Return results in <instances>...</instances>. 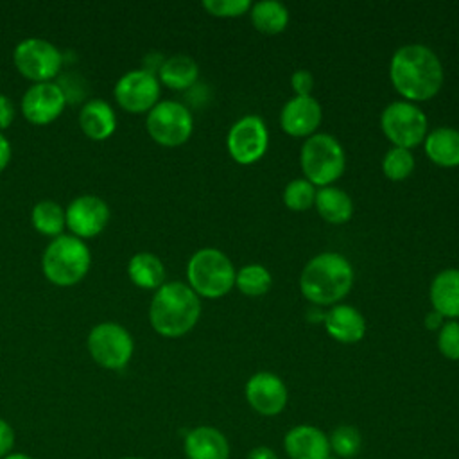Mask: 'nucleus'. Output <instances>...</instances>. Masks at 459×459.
I'll list each match as a JSON object with an SVG mask.
<instances>
[{"instance_id":"1","label":"nucleus","mask_w":459,"mask_h":459,"mask_svg":"<svg viewBox=\"0 0 459 459\" xmlns=\"http://www.w3.org/2000/svg\"><path fill=\"white\" fill-rule=\"evenodd\" d=\"M389 79L409 102L429 100L443 84V65L436 52L421 43L402 45L391 57Z\"/></svg>"},{"instance_id":"2","label":"nucleus","mask_w":459,"mask_h":459,"mask_svg":"<svg viewBox=\"0 0 459 459\" xmlns=\"http://www.w3.org/2000/svg\"><path fill=\"white\" fill-rule=\"evenodd\" d=\"M199 316V296L183 281H165L156 289L149 307L151 326L156 333L170 339L188 333Z\"/></svg>"},{"instance_id":"3","label":"nucleus","mask_w":459,"mask_h":459,"mask_svg":"<svg viewBox=\"0 0 459 459\" xmlns=\"http://www.w3.org/2000/svg\"><path fill=\"white\" fill-rule=\"evenodd\" d=\"M353 285V267L341 253H319L307 262L299 276L303 296L314 305H335Z\"/></svg>"},{"instance_id":"4","label":"nucleus","mask_w":459,"mask_h":459,"mask_svg":"<svg viewBox=\"0 0 459 459\" xmlns=\"http://www.w3.org/2000/svg\"><path fill=\"white\" fill-rule=\"evenodd\" d=\"M91 253L74 235H59L48 242L41 256V269L48 281L57 287L79 283L90 271Z\"/></svg>"},{"instance_id":"5","label":"nucleus","mask_w":459,"mask_h":459,"mask_svg":"<svg viewBox=\"0 0 459 459\" xmlns=\"http://www.w3.org/2000/svg\"><path fill=\"white\" fill-rule=\"evenodd\" d=\"M237 271L231 260L215 247L195 251L186 264L188 287L203 298H221L235 287Z\"/></svg>"},{"instance_id":"6","label":"nucleus","mask_w":459,"mask_h":459,"mask_svg":"<svg viewBox=\"0 0 459 459\" xmlns=\"http://www.w3.org/2000/svg\"><path fill=\"white\" fill-rule=\"evenodd\" d=\"M305 179L314 186H330L339 179L346 167L344 149L337 138L326 133H314L308 136L299 152Z\"/></svg>"},{"instance_id":"7","label":"nucleus","mask_w":459,"mask_h":459,"mask_svg":"<svg viewBox=\"0 0 459 459\" xmlns=\"http://www.w3.org/2000/svg\"><path fill=\"white\" fill-rule=\"evenodd\" d=\"M86 348L95 364L104 369L118 371L129 364L134 351V341L122 325L104 321L90 330Z\"/></svg>"},{"instance_id":"8","label":"nucleus","mask_w":459,"mask_h":459,"mask_svg":"<svg viewBox=\"0 0 459 459\" xmlns=\"http://www.w3.org/2000/svg\"><path fill=\"white\" fill-rule=\"evenodd\" d=\"M380 126L394 147L409 151L425 140L429 129L425 113L409 100H394L387 104L380 115Z\"/></svg>"},{"instance_id":"9","label":"nucleus","mask_w":459,"mask_h":459,"mask_svg":"<svg viewBox=\"0 0 459 459\" xmlns=\"http://www.w3.org/2000/svg\"><path fill=\"white\" fill-rule=\"evenodd\" d=\"M149 136L163 147L183 145L192 131L194 118L190 109L178 100H160L145 118Z\"/></svg>"},{"instance_id":"10","label":"nucleus","mask_w":459,"mask_h":459,"mask_svg":"<svg viewBox=\"0 0 459 459\" xmlns=\"http://www.w3.org/2000/svg\"><path fill=\"white\" fill-rule=\"evenodd\" d=\"M13 61L16 70L34 84L50 82L63 66V56L57 47L43 38L22 39L14 47Z\"/></svg>"},{"instance_id":"11","label":"nucleus","mask_w":459,"mask_h":459,"mask_svg":"<svg viewBox=\"0 0 459 459\" xmlns=\"http://www.w3.org/2000/svg\"><path fill=\"white\" fill-rule=\"evenodd\" d=\"M230 156L240 163L249 165L258 161L269 145V131L258 115H246L238 118L228 131L226 138Z\"/></svg>"},{"instance_id":"12","label":"nucleus","mask_w":459,"mask_h":459,"mask_svg":"<svg viewBox=\"0 0 459 459\" xmlns=\"http://www.w3.org/2000/svg\"><path fill=\"white\" fill-rule=\"evenodd\" d=\"M115 100L129 113L151 111L160 99V81L145 68L126 72L113 88Z\"/></svg>"},{"instance_id":"13","label":"nucleus","mask_w":459,"mask_h":459,"mask_svg":"<svg viewBox=\"0 0 459 459\" xmlns=\"http://www.w3.org/2000/svg\"><path fill=\"white\" fill-rule=\"evenodd\" d=\"M247 405L260 416L273 418L283 412L289 402L285 382L271 371H256L244 385Z\"/></svg>"},{"instance_id":"14","label":"nucleus","mask_w":459,"mask_h":459,"mask_svg":"<svg viewBox=\"0 0 459 459\" xmlns=\"http://www.w3.org/2000/svg\"><path fill=\"white\" fill-rule=\"evenodd\" d=\"M66 226L77 238H91L104 231L109 222V206L99 195L75 197L65 210Z\"/></svg>"},{"instance_id":"15","label":"nucleus","mask_w":459,"mask_h":459,"mask_svg":"<svg viewBox=\"0 0 459 459\" xmlns=\"http://www.w3.org/2000/svg\"><path fill=\"white\" fill-rule=\"evenodd\" d=\"M66 106V95L57 82H36L22 97V115L36 126L54 122Z\"/></svg>"},{"instance_id":"16","label":"nucleus","mask_w":459,"mask_h":459,"mask_svg":"<svg viewBox=\"0 0 459 459\" xmlns=\"http://www.w3.org/2000/svg\"><path fill=\"white\" fill-rule=\"evenodd\" d=\"M281 445L289 459H326L332 455L328 434L310 423L290 427L285 432Z\"/></svg>"},{"instance_id":"17","label":"nucleus","mask_w":459,"mask_h":459,"mask_svg":"<svg viewBox=\"0 0 459 459\" xmlns=\"http://www.w3.org/2000/svg\"><path fill=\"white\" fill-rule=\"evenodd\" d=\"M321 118V104L312 95H294L283 104L280 111L281 129L290 136H312L319 127Z\"/></svg>"},{"instance_id":"18","label":"nucleus","mask_w":459,"mask_h":459,"mask_svg":"<svg viewBox=\"0 0 459 459\" xmlns=\"http://www.w3.org/2000/svg\"><path fill=\"white\" fill-rule=\"evenodd\" d=\"M186 459H230L231 446L222 430L212 425H197L183 437Z\"/></svg>"},{"instance_id":"19","label":"nucleus","mask_w":459,"mask_h":459,"mask_svg":"<svg viewBox=\"0 0 459 459\" xmlns=\"http://www.w3.org/2000/svg\"><path fill=\"white\" fill-rule=\"evenodd\" d=\"M323 323L328 335L342 344L359 342L366 333L364 316L351 305H333L325 314Z\"/></svg>"},{"instance_id":"20","label":"nucleus","mask_w":459,"mask_h":459,"mask_svg":"<svg viewBox=\"0 0 459 459\" xmlns=\"http://www.w3.org/2000/svg\"><path fill=\"white\" fill-rule=\"evenodd\" d=\"M432 308L448 319L459 317V269L437 273L430 283Z\"/></svg>"},{"instance_id":"21","label":"nucleus","mask_w":459,"mask_h":459,"mask_svg":"<svg viewBox=\"0 0 459 459\" xmlns=\"http://www.w3.org/2000/svg\"><path fill=\"white\" fill-rule=\"evenodd\" d=\"M79 126L91 140H106L117 129V115L102 99L88 100L79 113Z\"/></svg>"},{"instance_id":"22","label":"nucleus","mask_w":459,"mask_h":459,"mask_svg":"<svg viewBox=\"0 0 459 459\" xmlns=\"http://www.w3.org/2000/svg\"><path fill=\"white\" fill-rule=\"evenodd\" d=\"M425 152L439 167H455L459 165V129L441 126L427 133Z\"/></svg>"},{"instance_id":"23","label":"nucleus","mask_w":459,"mask_h":459,"mask_svg":"<svg viewBox=\"0 0 459 459\" xmlns=\"http://www.w3.org/2000/svg\"><path fill=\"white\" fill-rule=\"evenodd\" d=\"M199 77V66L186 54H174L163 59L158 70V81L170 90H188Z\"/></svg>"},{"instance_id":"24","label":"nucleus","mask_w":459,"mask_h":459,"mask_svg":"<svg viewBox=\"0 0 459 459\" xmlns=\"http://www.w3.org/2000/svg\"><path fill=\"white\" fill-rule=\"evenodd\" d=\"M127 276L136 287L156 290L165 283V265L154 253L140 251L131 256Z\"/></svg>"},{"instance_id":"25","label":"nucleus","mask_w":459,"mask_h":459,"mask_svg":"<svg viewBox=\"0 0 459 459\" xmlns=\"http://www.w3.org/2000/svg\"><path fill=\"white\" fill-rule=\"evenodd\" d=\"M314 204L319 215L332 224H342L353 215L351 197L337 186H321L316 190Z\"/></svg>"},{"instance_id":"26","label":"nucleus","mask_w":459,"mask_h":459,"mask_svg":"<svg viewBox=\"0 0 459 459\" xmlns=\"http://www.w3.org/2000/svg\"><path fill=\"white\" fill-rule=\"evenodd\" d=\"M251 22L264 34H278L289 23V11L278 0H260L251 5Z\"/></svg>"},{"instance_id":"27","label":"nucleus","mask_w":459,"mask_h":459,"mask_svg":"<svg viewBox=\"0 0 459 459\" xmlns=\"http://www.w3.org/2000/svg\"><path fill=\"white\" fill-rule=\"evenodd\" d=\"M30 222L38 233L56 238L63 235V228L66 226L65 210L52 199H41L32 208Z\"/></svg>"},{"instance_id":"28","label":"nucleus","mask_w":459,"mask_h":459,"mask_svg":"<svg viewBox=\"0 0 459 459\" xmlns=\"http://www.w3.org/2000/svg\"><path fill=\"white\" fill-rule=\"evenodd\" d=\"M328 441L332 455L339 459H353L362 448V434L350 423L337 425L332 434H328Z\"/></svg>"},{"instance_id":"29","label":"nucleus","mask_w":459,"mask_h":459,"mask_svg":"<svg viewBox=\"0 0 459 459\" xmlns=\"http://www.w3.org/2000/svg\"><path fill=\"white\" fill-rule=\"evenodd\" d=\"M235 285L246 296H262L271 289L273 278L264 265L249 264L238 269L235 276Z\"/></svg>"},{"instance_id":"30","label":"nucleus","mask_w":459,"mask_h":459,"mask_svg":"<svg viewBox=\"0 0 459 459\" xmlns=\"http://www.w3.org/2000/svg\"><path fill=\"white\" fill-rule=\"evenodd\" d=\"M382 170L393 181H402V179L409 178L414 170L412 152L409 149L393 145L382 160Z\"/></svg>"},{"instance_id":"31","label":"nucleus","mask_w":459,"mask_h":459,"mask_svg":"<svg viewBox=\"0 0 459 459\" xmlns=\"http://www.w3.org/2000/svg\"><path fill=\"white\" fill-rule=\"evenodd\" d=\"M314 199H316V186L305 178L292 179L283 188V203L287 204V208L294 212L308 210L314 204Z\"/></svg>"},{"instance_id":"32","label":"nucleus","mask_w":459,"mask_h":459,"mask_svg":"<svg viewBox=\"0 0 459 459\" xmlns=\"http://www.w3.org/2000/svg\"><path fill=\"white\" fill-rule=\"evenodd\" d=\"M437 350L445 359L459 360V321L448 319L437 333Z\"/></svg>"},{"instance_id":"33","label":"nucleus","mask_w":459,"mask_h":459,"mask_svg":"<svg viewBox=\"0 0 459 459\" xmlns=\"http://www.w3.org/2000/svg\"><path fill=\"white\" fill-rule=\"evenodd\" d=\"M203 7L221 18H233L247 13L251 9L249 0H203Z\"/></svg>"},{"instance_id":"34","label":"nucleus","mask_w":459,"mask_h":459,"mask_svg":"<svg viewBox=\"0 0 459 459\" xmlns=\"http://www.w3.org/2000/svg\"><path fill=\"white\" fill-rule=\"evenodd\" d=\"M290 86L296 91V95H299V97L310 95V91L314 88V77L308 70L299 68L290 75Z\"/></svg>"},{"instance_id":"35","label":"nucleus","mask_w":459,"mask_h":459,"mask_svg":"<svg viewBox=\"0 0 459 459\" xmlns=\"http://www.w3.org/2000/svg\"><path fill=\"white\" fill-rule=\"evenodd\" d=\"M14 441H16L14 429L11 427L9 421L0 418V459H4L14 450Z\"/></svg>"},{"instance_id":"36","label":"nucleus","mask_w":459,"mask_h":459,"mask_svg":"<svg viewBox=\"0 0 459 459\" xmlns=\"http://www.w3.org/2000/svg\"><path fill=\"white\" fill-rule=\"evenodd\" d=\"M13 120H14V104L7 95L0 93V133L2 129H7L13 124Z\"/></svg>"},{"instance_id":"37","label":"nucleus","mask_w":459,"mask_h":459,"mask_svg":"<svg viewBox=\"0 0 459 459\" xmlns=\"http://www.w3.org/2000/svg\"><path fill=\"white\" fill-rule=\"evenodd\" d=\"M246 459H280V457H278L274 448L265 446V445H258V446H255L247 452Z\"/></svg>"},{"instance_id":"38","label":"nucleus","mask_w":459,"mask_h":459,"mask_svg":"<svg viewBox=\"0 0 459 459\" xmlns=\"http://www.w3.org/2000/svg\"><path fill=\"white\" fill-rule=\"evenodd\" d=\"M11 154H13L11 143H9V140L0 133V172L7 167V163H9V160H11Z\"/></svg>"},{"instance_id":"39","label":"nucleus","mask_w":459,"mask_h":459,"mask_svg":"<svg viewBox=\"0 0 459 459\" xmlns=\"http://www.w3.org/2000/svg\"><path fill=\"white\" fill-rule=\"evenodd\" d=\"M425 326H427L429 330H437V328H441V326H443V316L437 314L436 310L429 312V314L425 316Z\"/></svg>"},{"instance_id":"40","label":"nucleus","mask_w":459,"mask_h":459,"mask_svg":"<svg viewBox=\"0 0 459 459\" xmlns=\"http://www.w3.org/2000/svg\"><path fill=\"white\" fill-rule=\"evenodd\" d=\"M4 459H34V457L27 455V454H23V452H11V454L5 455Z\"/></svg>"},{"instance_id":"41","label":"nucleus","mask_w":459,"mask_h":459,"mask_svg":"<svg viewBox=\"0 0 459 459\" xmlns=\"http://www.w3.org/2000/svg\"><path fill=\"white\" fill-rule=\"evenodd\" d=\"M120 459H143V457H138V455H126V457H120Z\"/></svg>"},{"instance_id":"42","label":"nucleus","mask_w":459,"mask_h":459,"mask_svg":"<svg viewBox=\"0 0 459 459\" xmlns=\"http://www.w3.org/2000/svg\"><path fill=\"white\" fill-rule=\"evenodd\" d=\"M326 459H339V457H335V455H328Z\"/></svg>"}]
</instances>
